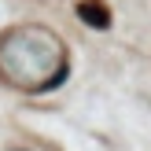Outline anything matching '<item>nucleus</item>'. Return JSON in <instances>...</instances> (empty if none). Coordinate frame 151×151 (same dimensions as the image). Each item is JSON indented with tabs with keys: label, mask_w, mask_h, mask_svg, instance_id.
<instances>
[{
	"label": "nucleus",
	"mask_w": 151,
	"mask_h": 151,
	"mask_svg": "<svg viewBox=\"0 0 151 151\" xmlns=\"http://www.w3.org/2000/svg\"><path fill=\"white\" fill-rule=\"evenodd\" d=\"M81 15H85V22H88V26H107V15H103V7L81 4Z\"/></svg>",
	"instance_id": "nucleus-1"
}]
</instances>
